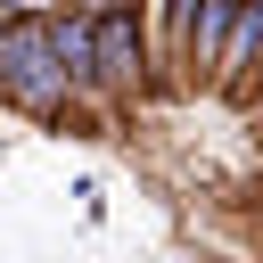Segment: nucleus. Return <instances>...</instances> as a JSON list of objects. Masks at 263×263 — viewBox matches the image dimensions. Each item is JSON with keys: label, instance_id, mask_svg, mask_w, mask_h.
<instances>
[{"label": "nucleus", "instance_id": "39448f33", "mask_svg": "<svg viewBox=\"0 0 263 263\" xmlns=\"http://www.w3.org/2000/svg\"><path fill=\"white\" fill-rule=\"evenodd\" d=\"M0 25H8V8H0Z\"/></svg>", "mask_w": 263, "mask_h": 263}, {"label": "nucleus", "instance_id": "f257e3e1", "mask_svg": "<svg viewBox=\"0 0 263 263\" xmlns=\"http://www.w3.org/2000/svg\"><path fill=\"white\" fill-rule=\"evenodd\" d=\"M0 99L33 107V115H66V99H82V82L66 74L49 16H8L0 25Z\"/></svg>", "mask_w": 263, "mask_h": 263}, {"label": "nucleus", "instance_id": "f03ea898", "mask_svg": "<svg viewBox=\"0 0 263 263\" xmlns=\"http://www.w3.org/2000/svg\"><path fill=\"white\" fill-rule=\"evenodd\" d=\"M99 99H148V33H140V8L132 0H99L90 16V82Z\"/></svg>", "mask_w": 263, "mask_h": 263}, {"label": "nucleus", "instance_id": "7ed1b4c3", "mask_svg": "<svg viewBox=\"0 0 263 263\" xmlns=\"http://www.w3.org/2000/svg\"><path fill=\"white\" fill-rule=\"evenodd\" d=\"M222 41H230V0H197V16L173 33V58L189 82H214L222 74Z\"/></svg>", "mask_w": 263, "mask_h": 263}, {"label": "nucleus", "instance_id": "20e7f679", "mask_svg": "<svg viewBox=\"0 0 263 263\" xmlns=\"http://www.w3.org/2000/svg\"><path fill=\"white\" fill-rule=\"evenodd\" d=\"M255 74H263V0L255 8H230V41H222V74L214 82L222 90H247Z\"/></svg>", "mask_w": 263, "mask_h": 263}]
</instances>
